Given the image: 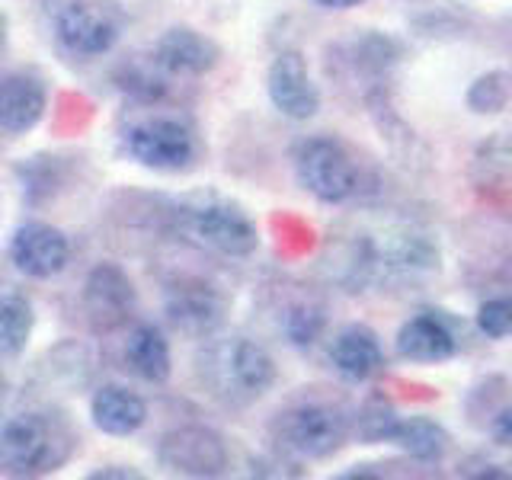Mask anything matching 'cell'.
Returning <instances> with one entry per match:
<instances>
[{
  "label": "cell",
  "mask_w": 512,
  "mask_h": 480,
  "mask_svg": "<svg viewBox=\"0 0 512 480\" xmlns=\"http://www.w3.org/2000/svg\"><path fill=\"white\" fill-rule=\"evenodd\" d=\"M333 276L349 292L372 285H416L436 276L442 266L439 240L413 221L388 224L375 234L346 240L333 256Z\"/></svg>",
  "instance_id": "1"
},
{
  "label": "cell",
  "mask_w": 512,
  "mask_h": 480,
  "mask_svg": "<svg viewBox=\"0 0 512 480\" xmlns=\"http://www.w3.org/2000/svg\"><path fill=\"white\" fill-rule=\"evenodd\" d=\"M202 388L224 407H250L276 384V359L247 336L212 340L196 359Z\"/></svg>",
  "instance_id": "2"
},
{
  "label": "cell",
  "mask_w": 512,
  "mask_h": 480,
  "mask_svg": "<svg viewBox=\"0 0 512 480\" xmlns=\"http://www.w3.org/2000/svg\"><path fill=\"white\" fill-rule=\"evenodd\" d=\"M71 423L52 410H29L0 423V471L10 477H42L74 455Z\"/></svg>",
  "instance_id": "3"
},
{
  "label": "cell",
  "mask_w": 512,
  "mask_h": 480,
  "mask_svg": "<svg viewBox=\"0 0 512 480\" xmlns=\"http://www.w3.org/2000/svg\"><path fill=\"white\" fill-rule=\"evenodd\" d=\"M352 416L327 400H304L282 410L272 420V439L285 455H295L301 461H320L336 455L349 442Z\"/></svg>",
  "instance_id": "4"
},
{
  "label": "cell",
  "mask_w": 512,
  "mask_h": 480,
  "mask_svg": "<svg viewBox=\"0 0 512 480\" xmlns=\"http://www.w3.org/2000/svg\"><path fill=\"white\" fill-rule=\"evenodd\" d=\"M180 221V231L196 240L199 247H208L221 256H234V260H244V256L256 253L260 247V228L253 224V218L234 202L224 199H196L180 205L176 212Z\"/></svg>",
  "instance_id": "5"
},
{
  "label": "cell",
  "mask_w": 512,
  "mask_h": 480,
  "mask_svg": "<svg viewBox=\"0 0 512 480\" xmlns=\"http://www.w3.org/2000/svg\"><path fill=\"white\" fill-rule=\"evenodd\" d=\"M125 151L135 164L157 173H180L196 164L199 141L180 116H151L125 132Z\"/></svg>",
  "instance_id": "6"
},
{
  "label": "cell",
  "mask_w": 512,
  "mask_h": 480,
  "mask_svg": "<svg viewBox=\"0 0 512 480\" xmlns=\"http://www.w3.org/2000/svg\"><path fill=\"white\" fill-rule=\"evenodd\" d=\"M295 173L298 183L311 192L317 202L340 205L359 189L356 160L340 141L333 138H308L295 151Z\"/></svg>",
  "instance_id": "7"
},
{
  "label": "cell",
  "mask_w": 512,
  "mask_h": 480,
  "mask_svg": "<svg viewBox=\"0 0 512 480\" xmlns=\"http://www.w3.org/2000/svg\"><path fill=\"white\" fill-rule=\"evenodd\" d=\"M160 468L180 477H221L228 471L231 455L215 429L208 426H176L157 445Z\"/></svg>",
  "instance_id": "8"
},
{
  "label": "cell",
  "mask_w": 512,
  "mask_h": 480,
  "mask_svg": "<svg viewBox=\"0 0 512 480\" xmlns=\"http://www.w3.org/2000/svg\"><path fill=\"white\" fill-rule=\"evenodd\" d=\"M224 311H228L224 295L196 276L173 279L164 292V314L170 327L189 340H208L224 324Z\"/></svg>",
  "instance_id": "9"
},
{
  "label": "cell",
  "mask_w": 512,
  "mask_h": 480,
  "mask_svg": "<svg viewBox=\"0 0 512 480\" xmlns=\"http://www.w3.org/2000/svg\"><path fill=\"white\" fill-rule=\"evenodd\" d=\"M84 317L93 333H112L128 324L135 311V285L128 272L116 263H96L84 282Z\"/></svg>",
  "instance_id": "10"
},
{
  "label": "cell",
  "mask_w": 512,
  "mask_h": 480,
  "mask_svg": "<svg viewBox=\"0 0 512 480\" xmlns=\"http://www.w3.org/2000/svg\"><path fill=\"white\" fill-rule=\"evenodd\" d=\"M55 39L74 58H100L119 42V20L106 7L71 0L55 13Z\"/></svg>",
  "instance_id": "11"
},
{
  "label": "cell",
  "mask_w": 512,
  "mask_h": 480,
  "mask_svg": "<svg viewBox=\"0 0 512 480\" xmlns=\"http://www.w3.org/2000/svg\"><path fill=\"white\" fill-rule=\"evenodd\" d=\"M266 93L272 106L292 122H308L320 109V90L311 77L308 58L295 52V48H285V52L272 58L266 74Z\"/></svg>",
  "instance_id": "12"
},
{
  "label": "cell",
  "mask_w": 512,
  "mask_h": 480,
  "mask_svg": "<svg viewBox=\"0 0 512 480\" xmlns=\"http://www.w3.org/2000/svg\"><path fill=\"white\" fill-rule=\"evenodd\" d=\"M10 260L29 279H52L71 263V244L45 221H26L10 237Z\"/></svg>",
  "instance_id": "13"
},
{
  "label": "cell",
  "mask_w": 512,
  "mask_h": 480,
  "mask_svg": "<svg viewBox=\"0 0 512 480\" xmlns=\"http://www.w3.org/2000/svg\"><path fill=\"white\" fill-rule=\"evenodd\" d=\"M154 64L164 74L176 77H202L212 68H218L221 48L215 39L202 36V32L189 26H173L154 45Z\"/></svg>",
  "instance_id": "14"
},
{
  "label": "cell",
  "mask_w": 512,
  "mask_h": 480,
  "mask_svg": "<svg viewBox=\"0 0 512 480\" xmlns=\"http://www.w3.org/2000/svg\"><path fill=\"white\" fill-rule=\"evenodd\" d=\"M394 349L400 359H407L413 365H439L458 352V336L439 311H426L410 317L397 330Z\"/></svg>",
  "instance_id": "15"
},
{
  "label": "cell",
  "mask_w": 512,
  "mask_h": 480,
  "mask_svg": "<svg viewBox=\"0 0 512 480\" xmlns=\"http://www.w3.org/2000/svg\"><path fill=\"white\" fill-rule=\"evenodd\" d=\"M330 365L336 368L340 378H346L352 384H362V381L378 378L384 372V365H388V359H384L381 340L372 327L349 324L333 336Z\"/></svg>",
  "instance_id": "16"
},
{
  "label": "cell",
  "mask_w": 512,
  "mask_h": 480,
  "mask_svg": "<svg viewBox=\"0 0 512 480\" xmlns=\"http://www.w3.org/2000/svg\"><path fill=\"white\" fill-rule=\"evenodd\" d=\"M48 109V90L36 74H10L0 80V128L10 135L32 132Z\"/></svg>",
  "instance_id": "17"
},
{
  "label": "cell",
  "mask_w": 512,
  "mask_h": 480,
  "mask_svg": "<svg viewBox=\"0 0 512 480\" xmlns=\"http://www.w3.org/2000/svg\"><path fill=\"white\" fill-rule=\"evenodd\" d=\"M90 420L106 436H135L148 423V404L125 384H103L90 397Z\"/></svg>",
  "instance_id": "18"
},
{
  "label": "cell",
  "mask_w": 512,
  "mask_h": 480,
  "mask_svg": "<svg viewBox=\"0 0 512 480\" xmlns=\"http://www.w3.org/2000/svg\"><path fill=\"white\" fill-rule=\"evenodd\" d=\"M125 368L148 384H164L173 375V352L154 324H141L125 340Z\"/></svg>",
  "instance_id": "19"
},
{
  "label": "cell",
  "mask_w": 512,
  "mask_h": 480,
  "mask_svg": "<svg viewBox=\"0 0 512 480\" xmlns=\"http://www.w3.org/2000/svg\"><path fill=\"white\" fill-rule=\"evenodd\" d=\"M391 442L407 452L416 461H442V455L448 452V432L442 423L429 420V416H407V420H397L394 432H391Z\"/></svg>",
  "instance_id": "20"
},
{
  "label": "cell",
  "mask_w": 512,
  "mask_h": 480,
  "mask_svg": "<svg viewBox=\"0 0 512 480\" xmlns=\"http://www.w3.org/2000/svg\"><path fill=\"white\" fill-rule=\"evenodd\" d=\"M36 330V311L23 292H0V356L16 359L26 352V343Z\"/></svg>",
  "instance_id": "21"
},
{
  "label": "cell",
  "mask_w": 512,
  "mask_h": 480,
  "mask_svg": "<svg viewBox=\"0 0 512 480\" xmlns=\"http://www.w3.org/2000/svg\"><path fill=\"white\" fill-rule=\"evenodd\" d=\"M327 327V311L324 304H317L314 298H298L288 301L279 314V330L285 333V340L292 346H314L320 340V333Z\"/></svg>",
  "instance_id": "22"
},
{
  "label": "cell",
  "mask_w": 512,
  "mask_h": 480,
  "mask_svg": "<svg viewBox=\"0 0 512 480\" xmlns=\"http://www.w3.org/2000/svg\"><path fill=\"white\" fill-rule=\"evenodd\" d=\"M397 410L394 404L384 394H372L365 397V404L359 407V413L352 416V432L365 442V445H375V442H391V432L397 426Z\"/></svg>",
  "instance_id": "23"
},
{
  "label": "cell",
  "mask_w": 512,
  "mask_h": 480,
  "mask_svg": "<svg viewBox=\"0 0 512 480\" xmlns=\"http://www.w3.org/2000/svg\"><path fill=\"white\" fill-rule=\"evenodd\" d=\"M509 96H512V84H509V71H487L480 74L471 90H468V106L477 116H496L509 106Z\"/></svg>",
  "instance_id": "24"
},
{
  "label": "cell",
  "mask_w": 512,
  "mask_h": 480,
  "mask_svg": "<svg viewBox=\"0 0 512 480\" xmlns=\"http://www.w3.org/2000/svg\"><path fill=\"white\" fill-rule=\"evenodd\" d=\"M160 74L164 71H160L154 61H151V68L148 64H125L116 74V84L119 90H125L128 96H135L141 103H157V100H164V93H167V84Z\"/></svg>",
  "instance_id": "25"
},
{
  "label": "cell",
  "mask_w": 512,
  "mask_h": 480,
  "mask_svg": "<svg viewBox=\"0 0 512 480\" xmlns=\"http://www.w3.org/2000/svg\"><path fill=\"white\" fill-rule=\"evenodd\" d=\"M477 330L490 340H506L512 333V301L509 298H490L477 308Z\"/></svg>",
  "instance_id": "26"
},
{
  "label": "cell",
  "mask_w": 512,
  "mask_h": 480,
  "mask_svg": "<svg viewBox=\"0 0 512 480\" xmlns=\"http://www.w3.org/2000/svg\"><path fill=\"white\" fill-rule=\"evenodd\" d=\"M490 429H493V439L496 445H512V410L509 407H500L493 416H490Z\"/></svg>",
  "instance_id": "27"
},
{
  "label": "cell",
  "mask_w": 512,
  "mask_h": 480,
  "mask_svg": "<svg viewBox=\"0 0 512 480\" xmlns=\"http://www.w3.org/2000/svg\"><path fill=\"white\" fill-rule=\"evenodd\" d=\"M90 480H141V471H135V468H122V464H109V468L93 471Z\"/></svg>",
  "instance_id": "28"
},
{
  "label": "cell",
  "mask_w": 512,
  "mask_h": 480,
  "mask_svg": "<svg viewBox=\"0 0 512 480\" xmlns=\"http://www.w3.org/2000/svg\"><path fill=\"white\" fill-rule=\"evenodd\" d=\"M314 4L327 7V10H352V7L365 4V0H314Z\"/></svg>",
  "instance_id": "29"
},
{
  "label": "cell",
  "mask_w": 512,
  "mask_h": 480,
  "mask_svg": "<svg viewBox=\"0 0 512 480\" xmlns=\"http://www.w3.org/2000/svg\"><path fill=\"white\" fill-rule=\"evenodd\" d=\"M7 36H10V20L7 13H0V55L7 52Z\"/></svg>",
  "instance_id": "30"
},
{
  "label": "cell",
  "mask_w": 512,
  "mask_h": 480,
  "mask_svg": "<svg viewBox=\"0 0 512 480\" xmlns=\"http://www.w3.org/2000/svg\"><path fill=\"white\" fill-rule=\"evenodd\" d=\"M0 416H4V384H0Z\"/></svg>",
  "instance_id": "31"
}]
</instances>
